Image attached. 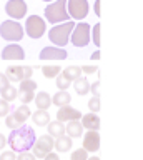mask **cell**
<instances>
[{"label": "cell", "instance_id": "cell-10", "mask_svg": "<svg viewBox=\"0 0 143 160\" xmlns=\"http://www.w3.org/2000/svg\"><path fill=\"white\" fill-rule=\"evenodd\" d=\"M35 90H37V82L35 80H32V78H28V80H22L20 83H18V97H20V102L23 105H27V103H30L33 97H35Z\"/></svg>", "mask_w": 143, "mask_h": 160}, {"label": "cell", "instance_id": "cell-15", "mask_svg": "<svg viewBox=\"0 0 143 160\" xmlns=\"http://www.w3.org/2000/svg\"><path fill=\"white\" fill-rule=\"evenodd\" d=\"M80 123L83 128H87L88 132H98L100 130V118H98L97 113H87V115H82L80 118Z\"/></svg>", "mask_w": 143, "mask_h": 160}, {"label": "cell", "instance_id": "cell-30", "mask_svg": "<svg viewBox=\"0 0 143 160\" xmlns=\"http://www.w3.org/2000/svg\"><path fill=\"white\" fill-rule=\"evenodd\" d=\"M100 27H102L100 23H97L92 27V42L95 43L97 47H100Z\"/></svg>", "mask_w": 143, "mask_h": 160}, {"label": "cell", "instance_id": "cell-21", "mask_svg": "<svg viewBox=\"0 0 143 160\" xmlns=\"http://www.w3.org/2000/svg\"><path fill=\"white\" fill-rule=\"evenodd\" d=\"M47 130H48V135L52 138H57L60 135H65V123L63 122H58V120H53L47 125Z\"/></svg>", "mask_w": 143, "mask_h": 160}, {"label": "cell", "instance_id": "cell-29", "mask_svg": "<svg viewBox=\"0 0 143 160\" xmlns=\"http://www.w3.org/2000/svg\"><path fill=\"white\" fill-rule=\"evenodd\" d=\"M88 158V152L85 148H77L72 152V158L70 160H87Z\"/></svg>", "mask_w": 143, "mask_h": 160}, {"label": "cell", "instance_id": "cell-16", "mask_svg": "<svg viewBox=\"0 0 143 160\" xmlns=\"http://www.w3.org/2000/svg\"><path fill=\"white\" fill-rule=\"evenodd\" d=\"M73 147L72 145V138L68 135H60L53 140V150L57 153H65V152H70V148Z\"/></svg>", "mask_w": 143, "mask_h": 160}, {"label": "cell", "instance_id": "cell-14", "mask_svg": "<svg viewBox=\"0 0 143 160\" xmlns=\"http://www.w3.org/2000/svg\"><path fill=\"white\" fill-rule=\"evenodd\" d=\"M87 152H97L100 148V133L98 132H87L83 137V147Z\"/></svg>", "mask_w": 143, "mask_h": 160}, {"label": "cell", "instance_id": "cell-24", "mask_svg": "<svg viewBox=\"0 0 143 160\" xmlns=\"http://www.w3.org/2000/svg\"><path fill=\"white\" fill-rule=\"evenodd\" d=\"M73 88H75V92L78 95H87L88 92H90V82H88V78L87 77H80V78H77L75 82H73Z\"/></svg>", "mask_w": 143, "mask_h": 160}, {"label": "cell", "instance_id": "cell-9", "mask_svg": "<svg viewBox=\"0 0 143 160\" xmlns=\"http://www.w3.org/2000/svg\"><path fill=\"white\" fill-rule=\"evenodd\" d=\"M5 12L12 20H20L27 15V3L25 0H8L5 3Z\"/></svg>", "mask_w": 143, "mask_h": 160}, {"label": "cell", "instance_id": "cell-42", "mask_svg": "<svg viewBox=\"0 0 143 160\" xmlns=\"http://www.w3.org/2000/svg\"><path fill=\"white\" fill-rule=\"evenodd\" d=\"M5 145H7V138H5V135L0 133V150L5 148Z\"/></svg>", "mask_w": 143, "mask_h": 160}, {"label": "cell", "instance_id": "cell-26", "mask_svg": "<svg viewBox=\"0 0 143 160\" xmlns=\"http://www.w3.org/2000/svg\"><path fill=\"white\" fill-rule=\"evenodd\" d=\"M60 67L58 65H45V67H42V73L45 75L47 78H57L58 75H60Z\"/></svg>", "mask_w": 143, "mask_h": 160}, {"label": "cell", "instance_id": "cell-13", "mask_svg": "<svg viewBox=\"0 0 143 160\" xmlns=\"http://www.w3.org/2000/svg\"><path fill=\"white\" fill-rule=\"evenodd\" d=\"M82 118V112L77 108L70 107V105H67V107H60L57 112V120L58 122H70V120H80Z\"/></svg>", "mask_w": 143, "mask_h": 160}, {"label": "cell", "instance_id": "cell-19", "mask_svg": "<svg viewBox=\"0 0 143 160\" xmlns=\"http://www.w3.org/2000/svg\"><path fill=\"white\" fill-rule=\"evenodd\" d=\"M72 102V95L67 92V90H58V92L52 97V103L55 107H67Z\"/></svg>", "mask_w": 143, "mask_h": 160}, {"label": "cell", "instance_id": "cell-34", "mask_svg": "<svg viewBox=\"0 0 143 160\" xmlns=\"http://www.w3.org/2000/svg\"><path fill=\"white\" fill-rule=\"evenodd\" d=\"M8 87H10V80L5 77V73H0V93Z\"/></svg>", "mask_w": 143, "mask_h": 160}, {"label": "cell", "instance_id": "cell-37", "mask_svg": "<svg viewBox=\"0 0 143 160\" xmlns=\"http://www.w3.org/2000/svg\"><path fill=\"white\" fill-rule=\"evenodd\" d=\"M17 160H37V158L32 152H22V153H18Z\"/></svg>", "mask_w": 143, "mask_h": 160}, {"label": "cell", "instance_id": "cell-33", "mask_svg": "<svg viewBox=\"0 0 143 160\" xmlns=\"http://www.w3.org/2000/svg\"><path fill=\"white\" fill-rule=\"evenodd\" d=\"M5 125H7V127L10 128V130H15V128H18V127H22V125L18 123L15 118H13V115H12V113H8L7 117H5Z\"/></svg>", "mask_w": 143, "mask_h": 160}, {"label": "cell", "instance_id": "cell-44", "mask_svg": "<svg viewBox=\"0 0 143 160\" xmlns=\"http://www.w3.org/2000/svg\"><path fill=\"white\" fill-rule=\"evenodd\" d=\"M87 160H100V158H98V157H88Z\"/></svg>", "mask_w": 143, "mask_h": 160}, {"label": "cell", "instance_id": "cell-38", "mask_svg": "<svg viewBox=\"0 0 143 160\" xmlns=\"http://www.w3.org/2000/svg\"><path fill=\"white\" fill-rule=\"evenodd\" d=\"M32 73H33V68H32V67H27V65H23V80L32 78Z\"/></svg>", "mask_w": 143, "mask_h": 160}, {"label": "cell", "instance_id": "cell-41", "mask_svg": "<svg viewBox=\"0 0 143 160\" xmlns=\"http://www.w3.org/2000/svg\"><path fill=\"white\" fill-rule=\"evenodd\" d=\"M100 3H102V0H95V5H93V8H95V13H97V17H100Z\"/></svg>", "mask_w": 143, "mask_h": 160}, {"label": "cell", "instance_id": "cell-18", "mask_svg": "<svg viewBox=\"0 0 143 160\" xmlns=\"http://www.w3.org/2000/svg\"><path fill=\"white\" fill-rule=\"evenodd\" d=\"M10 113L13 115V118H15L20 125H25V122H27L28 118H30V115H32V110L28 108L27 105H22V107L13 108Z\"/></svg>", "mask_w": 143, "mask_h": 160}, {"label": "cell", "instance_id": "cell-17", "mask_svg": "<svg viewBox=\"0 0 143 160\" xmlns=\"http://www.w3.org/2000/svg\"><path fill=\"white\" fill-rule=\"evenodd\" d=\"M83 133V127L80 123V120H70L65 125V135H68L70 138H78Z\"/></svg>", "mask_w": 143, "mask_h": 160}, {"label": "cell", "instance_id": "cell-6", "mask_svg": "<svg viewBox=\"0 0 143 160\" xmlns=\"http://www.w3.org/2000/svg\"><path fill=\"white\" fill-rule=\"evenodd\" d=\"M23 32H27V35L33 40L42 38L43 33H45V20H43L40 15H32V17L27 18Z\"/></svg>", "mask_w": 143, "mask_h": 160}, {"label": "cell", "instance_id": "cell-39", "mask_svg": "<svg viewBox=\"0 0 143 160\" xmlns=\"http://www.w3.org/2000/svg\"><path fill=\"white\" fill-rule=\"evenodd\" d=\"M43 160H60V157H58L57 152H50L48 155H45V158Z\"/></svg>", "mask_w": 143, "mask_h": 160}, {"label": "cell", "instance_id": "cell-1", "mask_svg": "<svg viewBox=\"0 0 143 160\" xmlns=\"http://www.w3.org/2000/svg\"><path fill=\"white\" fill-rule=\"evenodd\" d=\"M35 140H37L35 130L28 125H22V127L12 130V133L7 138V145L12 148V152L22 153V152H30Z\"/></svg>", "mask_w": 143, "mask_h": 160}, {"label": "cell", "instance_id": "cell-25", "mask_svg": "<svg viewBox=\"0 0 143 160\" xmlns=\"http://www.w3.org/2000/svg\"><path fill=\"white\" fill-rule=\"evenodd\" d=\"M63 77H65L67 80H70V82H75L77 78L82 77V67H77V65H70V67H67L63 72H60Z\"/></svg>", "mask_w": 143, "mask_h": 160}, {"label": "cell", "instance_id": "cell-45", "mask_svg": "<svg viewBox=\"0 0 143 160\" xmlns=\"http://www.w3.org/2000/svg\"><path fill=\"white\" fill-rule=\"evenodd\" d=\"M43 2H52V0H43Z\"/></svg>", "mask_w": 143, "mask_h": 160}, {"label": "cell", "instance_id": "cell-20", "mask_svg": "<svg viewBox=\"0 0 143 160\" xmlns=\"http://www.w3.org/2000/svg\"><path fill=\"white\" fill-rule=\"evenodd\" d=\"M33 100H35V105H37L38 110H48L52 105V97L47 92H38L35 97H33Z\"/></svg>", "mask_w": 143, "mask_h": 160}, {"label": "cell", "instance_id": "cell-3", "mask_svg": "<svg viewBox=\"0 0 143 160\" xmlns=\"http://www.w3.org/2000/svg\"><path fill=\"white\" fill-rule=\"evenodd\" d=\"M45 18L50 23H63L70 20V15L67 12V0H55L45 7Z\"/></svg>", "mask_w": 143, "mask_h": 160}, {"label": "cell", "instance_id": "cell-32", "mask_svg": "<svg viewBox=\"0 0 143 160\" xmlns=\"http://www.w3.org/2000/svg\"><path fill=\"white\" fill-rule=\"evenodd\" d=\"M70 85H72V82H70V80H67L62 73L57 77V88H58V90H67Z\"/></svg>", "mask_w": 143, "mask_h": 160}, {"label": "cell", "instance_id": "cell-22", "mask_svg": "<svg viewBox=\"0 0 143 160\" xmlns=\"http://www.w3.org/2000/svg\"><path fill=\"white\" fill-rule=\"evenodd\" d=\"M5 77L10 80V82H22L23 80V67H18V65H12L5 70Z\"/></svg>", "mask_w": 143, "mask_h": 160}, {"label": "cell", "instance_id": "cell-8", "mask_svg": "<svg viewBox=\"0 0 143 160\" xmlns=\"http://www.w3.org/2000/svg\"><path fill=\"white\" fill-rule=\"evenodd\" d=\"M53 140L50 135H42L35 140L32 147V153L35 155V158H45V155H48L50 152H53Z\"/></svg>", "mask_w": 143, "mask_h": 160}, {"label": "cell", "instance_id": "cell-28", "mask_svg": "<svg viewBox=\"0 0 143 160\" xmlns=\"http://www.w3.org/2000/svg\"><path fill=\"white\" fill-rule=\"evenodd\" d=\"M13 110V105L12 103H8V102H5V100H0V117H7L8 113H10Z\"/></svg>", "mask_w": 143, "mask_h": 160}, {"label": "cell", "instance_id": "cell-12", "mask_svg": "<svg viewBox=\"0 0 143 160\" xmlns=\"http://www.w3.org/2000/svg\"><path fill=\"white\" fill-rule=\"evenodd\" d=\"M25 52L18 43H10L2 50V60H23Z\"/></svg>", "mask_w": 143, "mask_h": 160}, {"label": "cell", "instance_id": "cell-40", "mask_svg": "<svg viewBox=\"0 0 143 160\" xmlns=\"http://www.w3.org/2000/svg\"><path fill=\"white\" fill-rule=\"evenodd\" d=\"M82 72H85L87 75L88 73H95L97 72V67H92V65H88V67H82Z\"/></svg>", "mask_w": 143, "mask_h": 160}, {"label": "cell", "instance_id": "cell-36", "mask_svg": "<svg viewBox=\"0 0 143 160\" xmlns=\"http://www.w3.org/2000/svg\"><path fill=\"white\" fill-rule=\"evenodd\" d=\"M0 160H17V153L12 152V150H8V152H3L0 155Z\"/></svg>", "mask_w": 143, "mask_h": 160}, {"label": "cell", "instance_id": "cell-4", "mask_svg": "<svg viewBox=\"0 0 143 160\" xmlns=\"http://www.w3.org/2000/svg\"><path fill=\"white\" fill-rule=\"evenodd\" d=\"M70 35H72L70 42L75 45V47H78V48L87 47V45L92 42V25H88L87 22L75 23V27H73Z\"/></svg>", "mask_w": 143, "mask_h": 160}, {"label": "cell", "instance_id": "cell-7", "mask_svg": "<svg viewBox=\"0 0 143 160\" xmlns=\"http://www.w3.org/2000/svg\"><path fill=\"white\" fill-rule=\"evenodd\" d=\"M88 10H90L88 0H67V12L70 18L83 20L88 15Z\"/></svg>", "mask_w": 143, "mask_h": 160}, {"label": "cell", "instance_id": "cell-27", "mask_svg": "<svg viewBox=\"0 0 143 160\" xmlns=\"http://www.w3.org/2000/svg\"><path fill=\"white\" fill-rule=\"evenodd\" d=\"M0 95H2V98L5 100V102L12 103L13 100H15V98L18 97V90H17L15 87H12V85H10V87H8V88H5V90H3V92L0 93Z\"/></svg>", "mask_w": 143, "mask_h": 160}, {"label": "cell", "instance_id": "cell-43", "mask_svg": "<svg viewBox=\"0 0 143 160\" xmlns=\"http://www.w3.org/2000/svg\"><path fill=\"white\" fill-rule=\"evenodd\" d=\"M100 58V50H97V52L92 53V60H98Z\"/></svg>", "mask_w": 143, "mask_h": 160}, {"label": "cell", "instance_id": "cell-11", "mask_svg": "<svg viewBox=\"0 0 143 160\" xmlns=\"http://www.w3.org/2000/svg\"><path fill=\"white\" fill-rule=\"evenodd\" d=\"M40 60H65L68 57L67 50L60 47H45L40 52Z\"/></svg>", "mask_w": 143, "mask_h": 160}, {"label": "cell", "instance_id": "cell-5", "mask_svg": "<svg viewBox=\"0 0 143 160\" xmlns=\"http://www.w3.org/2000/svg\"><path fill=\"white\" fill-rule=\"evenodd\" d=\"M23 27L17 20H5L0 23V37L8 42H18L23 38Z\"/></svg>", "mask_w": 143, "mask_h": 160}, {"label": "cell", "instance_id": "cell-23", "mask_svg": "<svg viewBox=\"0 0 143 160\" xmlns=\"http://www.w3.org/2000/svg\"><path fill=\"white\" fill-rule=\"evenodd\" d=\"M33 123L38 125V127H45V125L50 123V115H48V110H37L35 113L30 115Z\"/></svg>", "mask_w": 143, "mask_h": 160}, {"label": "cell", "instance_id": "cell-2", "mask_svg": "<svg viewBox=\"0 0 143 160\" xmlns=\"http://www.w3.org/2000/svg\"><path fill=\"white\" fill-rule=\"evenodd\" d=\"M73 27H75V23H73L72 20L63 22V23H58L57 27H52L50 32H48V38H50V42L55 45V47L63 48L68 42H70V33H72Z\"/></svg>", "mask_w": 143, "mask_h": 160}, {"label": "cell", "instance_id": "cell-31", "mask_svg": "<svg viewBox=\"0 0 143 160\" xmlns=\"http://www.w3.org/2000/svg\"><path fill=\"white\" fill-rule=\"evenodd\" d=\"M88 108L92 110V113H98L100 112V97H92L90 102H88Z\"/></svg>", "mask_w": 143, "mask_h": 160}, {"label": "cell", "instance_id": "cell-35", "mask_svg": "<svg viewBox=\"0 0 143 160\" xmlns=\"http://www.w3.org/2000/svg\"><path fill=\"white\" fill-rule=\"evenodd\" d=\"M90 93L93 97H100V80H97L90 85Z\"/></svg>", "mask_w": 143, "mask_h": 160}]
</instances>
